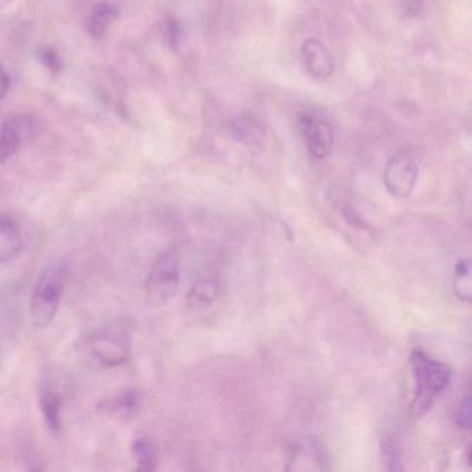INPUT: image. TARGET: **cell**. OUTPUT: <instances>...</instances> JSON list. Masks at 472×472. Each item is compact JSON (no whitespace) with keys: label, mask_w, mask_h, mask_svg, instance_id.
<instances>
[{"label":"cell","mask_w":472,"mask_h":472,"mask_svg":"<svg viewBox=\"0 0 472 472\" xmlns=\"http://www.w3.org/2000/svg\"><path fill=\"white\" fill-rule=\"evenodd\" d=\"M40 60L42 61L43 66L48 67L53 73H58L63 68V61H61L58 51L53 48L40 49Z\"/></svg>","instance_id":"e0dca14e"},{"label":"cell","mask_w":472,"mask_h":472,"mask_svg":"<svg viewBox=\"0 0 472 472\" xmlns=\"http://www.w3.org/2000/svg\"><path fill=\"white\" fill-rule=\"evenodd\" d=\"M142 394L135 391V389H130V391L124 392L115 399L104 400L102 404H100V409L102 412L109 413V414L128 420V418L138 415V413L142 409Z\"/></svg>","instance_id":"30bf717a"},{"label":"cell","mask_w":472,"mask_h":472,"mask_svg":"<svg viewBox=\"0 0 472 472\" xmlns=\"http://www.w3.org/2000/svg\"><path fill=\"white\" fill-rule=\"evenodd\" d=\"M24 248L20 226L6 215H0V263L15 261Z\"/></svg>","instance_id":"ba28073f"},{"label":"cell","mask_w":472,"mask_h":472,"mask_svg":"<svg viewBox=\"0 0 472 472\" xmlns=\"http://www.w3.org/2000/svg\"><path fill=\"white\" fill-rule=\"evenodd\" d=\"M219 291V280L217 277L212 276V274L201 277L190 289L189 294H187V305H189L190 309H207L214 304Z\"/></svg>","instance_id":"9c48e42d"},{"label":"cell","mask_w":472,"mask_h":472,"mask_svg":"<svg viewBox=\"0 0 472 472\" xmlns=\"http://www.w3.org/2000/svg\"><path fill=\"white\" fill-rule=\"evenodd\" d=\"M298 128L313 158L325 160L330 156L334 147V130L327 120L309 112H302L298 115Z\"/></svg>","instance_id":"5b68a950"},{"label":"cell","mask_w":472,"mask_h":472,"mask_svg":"<svg viewBox=\"0 0 472 472\" xmlns=\"http://www.w3.org/2000/svg\"><path fill=\"white\" fill-rule=\"evenodd\" d=\"M92 356L102 366L117 367L129 361L132 343L120 328H102L89 340Z\"/></svg>","instance_id":"277c9868"},{"label":"cell","mask_w":472,"mask_h":472,"mask_svg":"<svg viewBox=\"0 0 472 472\" xmlns=\"http://www.w3.org/2000/svg\"><path fill=\"white\" fill-rule=\"evenodd\" d=\"M118 15H120V10L114 4H97L87 20V32L91 33L92 37L100 40L109 32L111 24L117 22Z\"/></svg>","instance_id":"7c38bea8"},{"label":"cell","mask_w":472,"mask_h":472,"mask_svg":"<svg viewBox=\"0 0 472 472\" xmlns=\"http://www.w3.org/2000/svg\"><path fill=\"white\" fill-rule=\"evenodd\" d=\"M399 13L404 19H413L422 12L424 0H397Z\"/></svg>","instance_id":"d6986e66"},{"label":"cell","mask_w":472,"mask_h":472,"mask_svg":"<svg viewBox=\"0 0 472 472\" xmlns=\"http://www.w3.org/2000/svg\"><path fill=\"white\" fill-rule=\"evenodd\" d=\"M22 145V128L19 122H6L0 132V164L6 163Z\"/></svg>","instance_id":"4fadbf2b"},{"label":"cell","mask_w":472,"mask_h":472,"mask_svg":"<svg viewBox=\"0 0 472 472\" xmlns=\"http://www.w3.org/2000/svg\"><path fill=\"white\" fill-rule=\"evenodd\" d=\"M181 284V263L178 254L174 250L165 251L154 262L148 274L146 289L148 298L156 305L168 304L178 294Z\"/></svg>","instance_id":"3957f363"},{"label":"cell","mask_w":472,"mask_h":472,"mask_svg":"<svg viewBox=\"0 0 472 472\" xmlns=\"http://www.w3.org/2000/svg\"><path fill=\"white\" fill-rule=\"evenodd\" d=\"M13 0H0V10L4 9V7L9 6L12 4Z\"/></svg>","instance_id":"7402d4cb"},{"label":"cell","mask_w":472,"mask_h":472,"mask_svg":"<svg viewBox=\"0 0 472 472\" xmlns=\"http://www.w3.org/2000/svg\"><path fill=\"white\" fill-rule=\"evenodd\" d=\"M40 412H42L45 424L51 432H60L63 428L61 422V409H63V399L60 394L50 386H45L40 389Z\"/></svg>","instance_id":"8fae6325"},{"label":"cell","mask_w":472,"mask_h":472,"mask_svg":"<svg viewBox=\"0 0 472 472\" xmlns=\"http://www.w3.org/2000/svg\"><path fill=\"white\" fill-rule=\"evenodd\" d=\"M410 366L415 384L410 410L414 417H422L448 388L451 379V369L443 361L431 358L422 349L413 351Z\"/></svg>","instance_id":"6da1fadb"},{"label":"cell","mask_w":472,"mask_h":472,"mask_svg":"<svg viewBox=\"0 0 472 472\" xmlns=\"http://www.w3.org/2000/svg\"><path fill=\"white\" fill-rule=\"evenodd\" d=\"M381 454L382 460L386 463V468L388 471H397V469H402L400 466V454L399 449H397L396 443L394 441L386 440L381 442Z\"/></svg>","instance_id":"2e32d148"},{"label":"cell","mask_w":472,"mask_h":472,"mask_svg":"<svg viewBox=\"0 0 472 472\" xmlns=\"http://www.w3.org/2000/svg\"><path fill=\"white\" fill-rule=\"evenodd\" d=\"M302 60L307 74L316 81H325L334 71V61L322 40L309 38L302 45Z\"/></svg>","instance_id":"52a82bcc"},{"label":"cell","mask_w":472,"mask_h":472,"mask_svg":"<svg viewBox=\"0 0 472 472\" xmlns=\"http://www.w3.org/2000/svg\"><path fill=\"white\" fill-rule=\"evenodd\" d=\"M133 459L140 471H154L158 463V449L147 438H138L132 445Z\"/></svg>","instance_id":"9a60e30c"},{"label":"cell","mask_w":472,"mask_h":472,"mask_svg":"<svg viewBox=\"0 0 472 472\" xmlns=\"http://www.w3.org/2000/svg\"><path fill=\"white\" fill-rule=\"evenodd\" d=\"M454 294L460 301L469 304L472 298L471 259L464 258L456 263L453 276Z\"/></svg>","instance_id":"5bb4252c"},{"label":"cell","mask_w":472,"mask_h":472,"mask_svg":"<svg viewBox=\"0 0 472 472\" xmlns=\"http://www.w3.org/2000/svg\"><path fill=\"white\" fill-rule=\"evenodd\" d=\"M67 276V266L55 263L38 279L31 298V317L37 327H46L55 319L66 289Z\"/></svg>","instance_id":"7a4b0ae2"},{"label":"cell","mask_w":472,"mask_h":472,"mask_svg":"<svg viewBox=\"0 0 472 472\" xmlns=\"http://www.w3.org/2000/svg\"><path fill=\"white\" fill-rule=\"evenodd\" d=\"M418 179V166L410 156L399 154L387 164L384 169V184L397 199H406L414 190Z\"/></svg>","instance_id":"8992f818"},{"label":"cell","mask_w":472,"mask_h":472,"mask_svg":"<svg viewBox=\"0 0 472 472\" xmlns=\"http://www.w3.org/2000/svg\"><path fill=\"white\" fill-rule=\"evenodd\" d=\"M456 424L463 430L468 431L471 428V402H469L468 394L461 400L460 406H459L456 415H454Z\"/></svg>","instance_id":"ac0fdd59"},{"label":"cell","mask_w":472,"mask_h":472,"mask_svg":"<svg viewBox=\"0 0 472 472\" xmlns=\"http://www.w3.org/2000/svg\"><path fill=\"white\" fill-rule=\"evenodd\" d=\"M166 37H168L169 45L174 46L179 45V38H181V30H179L178 22H169L168 28H166Z\"/></svg>","instance_id":"ffe728a7"},{"label":"cell","mask_w":472,"mask_h":472,"mask_svg":"<svg viewBox=\"0 0 472 472\" xmlns=\"http://www.w3.org/2000/svg\"><path fill=\"white\" fill-rule=\"evenodd\" d=\"M10 91V76H7L4 67L0 66V102H4Z\"/></svg>","instance_id":"44dd1931"}]
</instances>
